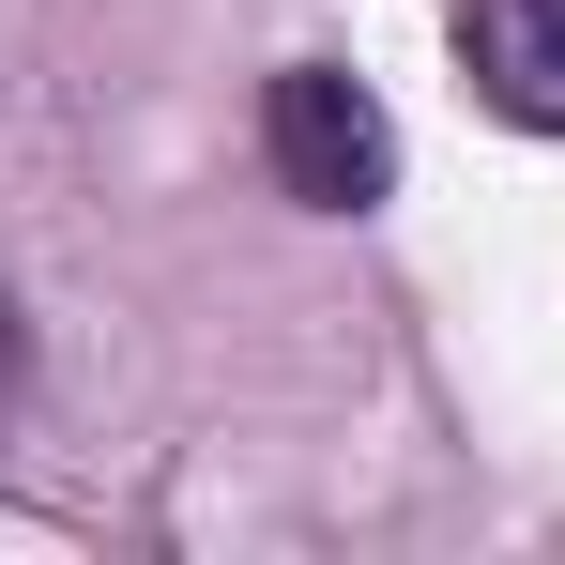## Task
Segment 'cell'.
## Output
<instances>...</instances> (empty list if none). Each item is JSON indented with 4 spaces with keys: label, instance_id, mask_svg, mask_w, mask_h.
Here are the masks:
<instances>
[{
    "label": "cell",
    "instance_id": "cell-1",
    "mask_svg": "<svg viewBox=\"0 0 565 565\" xmlns=\"http://www.w3.org/2000/svg\"><path fill=\"white\" fill-rule=\"evenodd\" d=\"M260 169L290 214H382L397 199V122L352 62H276L260 77Z\"/></svg>",
    "mask_w": 565,
    "mask_h": 565
},
{
    "label": "cell",
    "instance_id": "cell-2",
    "mask_svg": "<svg viewBox=\"0 0 565 565\" xmlns=\"http://www.w3.org/2000/svg\"><path fill=\"white\" fill-rule=\"evenodd\" d=\"M444 31H459V77H473L489 122L565 138V0H459Z\"/></svg>",
    "mask_w": 565,
    "mask_h": 565
},
{
    "label": "cell",
    "instance_id": "cell-3",
    "mask_svg": "<svg viewBox=\"0 0 565 565\" xmlns=\"http://www.w3.org/2000/svg\"><path fill=\"white\" fill-rule=\"evenodd\" d=\"M15 382H31V337H15V290H0V428H15Z\"/></svg>",
    "mask_w": 565,
    "mask_h": 565
}]
</instances>
